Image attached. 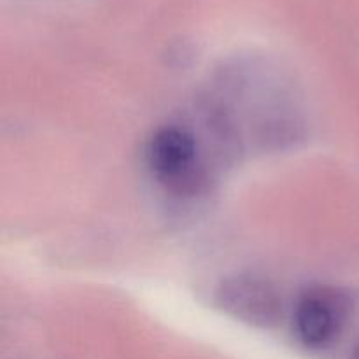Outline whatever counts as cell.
<instances>
[{
    "label": "cell",
    "instance_id": "6da1fadb",
    "mask_svg": "<svg viewBox=\"0 0 359 359\" xmlns=\"http://www.w3.org/2000/svg\"><path fill=\"white\" fill-rule=\"evenodd\" d=\"M147 165L160 181L175 189H191L198 175V144L179 126H165L147 144Z\"/></svg>",
    "mask_w": 359,
    "mask_h": 359
},
{
    "label": "cell",
    "instance_id": "3957f363",
    "mask_svg": "<svg viewBox=\"0 0 359 359\" xmlns=\"http://www.w3.org/2000/svg\"><path fill=\"white\" fill-rule=\"evenodd\" d=\"M217 304L233 318L252 325H270L279 318L283 300L272 283L255 276H237L217 290Z\"/></svg>",
    "mask_w": 359,
    "mask_h": 359
},
{
    "label": "cell",
    "instance_id": "277c9868",
    "mask_svg": "<svg viewBox=\"0 0 359 359\" xmlns=\"http://www.w3.org/2000/svg\"><path fill=\"white\" fill-rule=\"evenodd\" d=\"M351 359H359V339H358V342L354 344L353 353H351Z\"/></svg>",
    "mask_w": 359,
    "mask_h": 359
},
{
    "label": "cell",
    "instance_id": "7a4b0ae2",
    "mask_svg": "<svg viewBox=\"0 0 359 359\" xmlns=\"http://www.w3.org/2000/svg\"><path fill=\"white\" fill-rule=\"evenodd\" d=\"M349 298L335 290H312L294 309V330L305 346L323 347L335 339L349 314Z\"/></svg>",
    "mask_w": 359,
    "mask_h": 359
}]
</instances>
